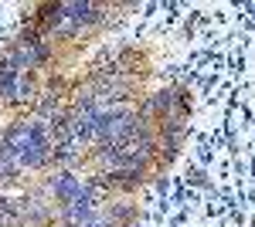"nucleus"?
Segmentation results:
<instances>
[{"instance_id":"f257e3e1","label":"nucleus","mask_w":255,"mask_h":227,"mask_svg":"<svg viewBox=\"0 0 255 227\" xmlns=\"http://www.w3.org/2000/svg\"><path fill=\"white\" fill-rule=\"evenodd\" d=\"M48 156H51V139H48V126H44V122H31V139H27V146L20 150L17 166L38 170V166H44V163H48Z\"/></svg>"},{"instance_id":"f03ea898","label":"nucleus","mask_w":255,"mask_h":227,"mask_svg":"<svg viewBox=\"0 0 255 227\" xmlns=\"http://www.w3.org/2000/svg\"><path fill=\"white\" fill-rule=\"evenodd\" d=\"M68 20V31H75L79 24H92L99 20V7L89 3V0H79V3H61V24Z\"/></svg>"},{"instance_id":"7ed1b4c3","label":"nucleus","mask_w":255,"mask_h":227,"mask_svg":"<svg viewBox=\"0 0 255 227\" xmlns=\"http://www.w3.org/2000/svg\"><path fill=\"white\" fill-rule=\"evenodd\" d=\"M51 193H55V200H58V207H68L75 197L82 193V183L79 176H72V173H58L55 180H51Z\"/></svg>"},{"instance_id":"20e7f679","label":"nucleus","mask_w":255,"mask_h":227,"mask_svg":"<svg viewBox=\"0 0 255 227\" xmlns=\"http://www.w3.org/2000/svg\"><path fill=\"white\" fill-rule=\"evenodd\" d=\"M170 102H174V95H170V92H157L153 98H150V112H153V115H167V112H170Z\"/></svg>"}]
</instances>
